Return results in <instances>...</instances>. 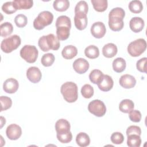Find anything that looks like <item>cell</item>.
<instances>
[{"instance_id": "cell-1", "label": "cell", "mask_w": 147, "mask_h": 147, "mask_svg": "<svg viewBox=\"0 0 147 147\" xmlns=\"http://www.w3.org/2000/svg\"><path fill=\"white\" fill-rule=\"evenodd\" d=\"M60 92L65 101L69 103L75 102L78 98V89L76 84L72 82H67L63 84Z\"/></svg>"}, {"instance_id": "cell-2", "label": "cell", "mask_w": 147, "mask_h": 147, "mask_svg": "<svg viewBox=\"0 0 147 147\" xmlns=\"http://www.w3.org/2000/svg\"><path fill=\"white\" fill-rule=\"evenodd\" d=\"M53 20V14L49 11L40 12L33 21V27L37 30L43 29L52 24Z\"/></svg>"}, {"instance_id": "cell-3", "label": "cell", "mask_w": 147, "mask_h": 147, "mask_svg": "<svg viewBox=\"0 0 147 147\" xmlns=\"http://www.w3.org/2000/svg\"><path fill=\"white\" fill-rule=\"evenodd\" d=\"M21 43V40L20 36L17 34H14L2 41L1 48L3 52L9 53L18 48Z\"/></svg>"}, {"instance_id": "cell-4", "label": "cell", "mask_w": 147, "mask_h": 147, "mask_svg": "<svg viewBox=\"0 0 147 147\" xmlns=\"http://www.w3.org/2000/svg\"><path fill=\"white\" fill-rule=\"evenodd\" d=\"M146 42L144 38H138L131 42L127 46V52L132 57H138L145 52Z\"/></svg>"}, {"instance_id": "cell-5", "label": "cell", "mask_w": 147, "mask_h": 147, "mask_svg": "<svg viewBox=\"0 0 147 147\" xmlns=\"http://www.w3.org/2000/svg\"><path fill=\"white\" fill-rule=\"evenodd\" d=\"M20 54L21 57L26 62L33 63L38 57V52L35 46L25 45L20 50Z\"/></svg>"}, {"instance_id": "cell-6", "label": "cell", "mask_w": 147, "mask_h": 147, "mask_svg": "<svg viewBox=\"0 0 147 147\" xmlns=\"http://www.w3.org/2000/svg\"><path fill=\"white\" fill-rule=\"evenodd\" d=\"M88 110L93 115L101 117L106 114V107L102 101L99 99H95L89 103Z\"/></svg>"}, {"instance_id": "cell-7", "label": "cell", "mask_w": 147, "mask_h": 147, "mask_svg": "<svg viewBox=\"0 0 147 147\" xmlns=\"http://www.w3.org/2000/svg\"><path fill=\"white\" fill-rule=\"evenodd\" d=\"M6 134L9 139L11 140H17L22 134V129L21 127L17 124H10L6 128Z\"/></svg>"}, {"instance_id": "cell-8", "label": "cell", "mask_w": 147, "mask_h": 147, "mask_svg": "<svg viewBox=\"0 0 147 147\" xmlns=\"http://www.w3.org/2000/svg\"><path fill=\"white\" fill-rule=\"evenodd\" d=\"M92 35L96 38H102L106 34V29L105 24L102 22L98 21L94 22L90 29Z\"/></svg>"}, {"instance_id": "cell-9", "label": "cell", "mask_w": 147, "mask_h": 147, "mask_svg": "<svg viewBox=\"0 0 147 147\" xmlns=\"http://www.w3.org/2000/svg\"><path fill=\"white\" fill-rule=\"evenodd\" d=\"M98 87L102 91L107 92L111 90L114 85V82L111 77L108 75H104L97 83Z\"/></svg>"}, {"instance_id": "cell-10", "label": "cell", "mask_w": 147, "mask_h": 147, "mask_svg": "<svg viewBox=\"0 0 147 147\" xmlns=\"http://www.w3.org/2000/svg\"><path fill=\"white\" fill-rule=\"evenodd\" d=\"M74 69L79 74H84L89 68L90 65L87 60L83 58H78L76 59L72 65Z\"/></svg>"}, {"instance_id": "cell-11", "label": "cell", "mask_w": 147, "mask_h": 147, "mask_svg": "<svg viewBox=\"0 0 147 147\" xmlns=\"http://www.w3.org/2000/svg\"><path fill=\"white\" fill-rule=\"evenodd\" d=\"M28 79L33 83L39 82L41 79L42 74L40 69L36 67H30L26 71Z\"/></svg>"}, {"instance_id": "cell-12", "label": "cell", "mask_w": 147, "mask_h": 147, "mask_svg": "<svg viewBox=\"0 0 147 147\" xmlns=\"http://www.w3.org/2000/svg\"><path fill=\"white\" fill-rule=\"evenodd\" d=\"M19 87L18 81L14 78H9L6 79L3 84V89L6 93H15Z\"/></svg>"}, {"instance_id": "cell-13", "label": "cell", "mask_w": 147, "mask_h": 147, "mask_svg": "<svg viewBox=\"0 0 147 147\" xmlns=\"http://www.w3.org/2000/svg\"><path fill=\"white\" fill-rule=\"evenodd\" d=\"M119 83L121 86L124 88L129 89L133 88L136 84L135 78L129 74H125L121 76L119 80Z\"/></svg>"}, {"instance_id": "cell-14", "label": "cell", "mask_w": 147, "mask_h": 147, "mask_svg": "<svg viewBox=\"0 0 147 147\" xmlns=\"http://www.w3.org/2000/svg\"><path fill=\"white\" fill-rule=\"evenodd\" d=\"M87 14L84 13H75L74 24L75 27L79 30L86 29L87 25Z\"/></svg>"}, {"instance_id": "cell-15", "label": "cell", "mask_w": 147, "mask_h": 147, "mask_svg": "<svg viewBox=\"0 0 147 147\" xmlns=\"http://www.w3.org/2000/svg\"><path fill=\"white\" fill-rule=\"evenodd\" d=\"M144 25L145 22L144 20L139 17L132 18L129 22L130 28L134 33H138L142 30Z\"/></svg>"}, {"instance_id": "cell-16", "label": "cell", "mask_w": 147, "mask_h": 147, "mask_svg": "<svg viewBox=\"0 0 147 147\" xmlns=\"http://www.w3.org/2000/svg\"><path fill=\"white\" fill-rule=\"evenodd\" d=\"M108 24L110 29L114 32L122 30L124 26L123 19L116 17H109Z\"/></svg>"}, {"instance_id": "cell-17", "label": "cell", "mask_w": 147, "mask_h": 147, "mask_svg": "<svg viewBox=\"0 0 147 147\" xmlns=\"http://www.w3.org/2000/svg\"><path fill=\"white\" fill-rule=\"evenodd\" d=\"M118 52V49L113 43H108L105 45L102 48L103 55L107 58H111L116 55Z\"/></svg>"}, {"instance_id": "cell-18", "label": "cell", "mask_w": 147, "mask_h": 147, "mask_svg": "<svg viewBox=\"0 0 147 147\" xmlns=\"http://www.w3.org/2000/svg\"><path fill=\"white\" fill-rule=\"evenodd\" d=\"M70 123L65 119H60L55 123V129L57 133H64L70 131Z\"/></svg>"}, {"instance_id": "cell-19", "label": "cell", "mask_w": 147, "mask_h": 147, "mask_svg": "<svg viewBox=\"0 0 147 147\" xmlns=\"http://www.w3.org/2000/svg\"><path fill=\"white\" fill-rule=\"evenodd\" d=\"M46 41L48 47L50 49L56 51L60 46V40L55 34L51 33L46 36Z\"/></svg>"}, {"instance_id": "cell-20", "label": "cell", "mask_w": 147, "mask_h": 147, "mask_svg": "<svg viewBox=\"0 0 147 147\" xmlns=\"http://www.w3.org/2000/svg\"><path fill=\"white\" fill-rule=\"evenodd\" d=\"M78 53L76 47L72 45L65 46L61 51L62 56L65 59H71L75 57Z\"/></svg>"}, {"instance_id": "cell-21", "label": "cell", "mask_w": 147, "mask_h": 147, "mask_svg": "<svg viewBox=\"0 0 147 147\" xmlns=\"http://www.w3.org/2000/svg\"><path fill=\"white\" fill-rule=\"evenodd\" d=\"M134 107V102L129 99L122 100L119 105V110L124 113H129Z\"/></svg>"}, {"instance_id": "cell-22", "label": "cell", "mask_w": 147, "mask_h": 147, "mask_svg": "<svg viewBox=\"0 0 147 147\" xmlns=\"http://www.w3.org/2000/svg\"><path fill=\"white\" fill-rule=\"evenodd\" d=\"M112 66L115 72L120 73L125 69L126 64L124 59L122 57H117L113 60Z\"/></svg>"}, {"instance_id": "cell-23", "label": "cell", "mask_w": 147, "mask_h": 147, "mask_svg": "<svg viewBox=\"0 0 147 147\" xmlns=\"http://www.w3.org/2000/svg\"><path fill=\"white\" fill-rule=\"evenodd\" d=\"M76 142L79 146L85 147L89 145L90 139L87 134L84 132H80L76 137Z\"/></svg>"}, {"instance_id": "cell-24", "label": "cell", "mask_w": 147, "mask_h": 147, "mask_svg": "<svg viewBox=\"0 0 147 147\" xmlns=\"http://www.w3.org/2000/svg\"><path fill=\"white\" fill-rule=\"evenodd\" d=\"M84 54L88 58L94 59L99 56V50L96 46L90 45L86 48L84 50Z\"/></svg>"}, {"instance_id": "cell-25", "label": "cell", "mask_w": 147, "mask_h": 147, "mask_svg": "<svg viewBox=\"0 0 147 147\" xmlns=\"http://www.w3.org/2000/svg\"><path fill=\"white\" fill-rule=\"evenodd\" d=\"M70 29L67 26H59L56 28V34L59 40H65L70 35Z\"/></svg>"}, {"instance_id": "cell-26", "label": "cell", "mask_w": 147, "mask_h": 147, "mask_svg": "<svg viewBox=\"0 0 147 147\" xmlns=\"http://www.w3.org/2000/svg\"><path fill=\"white\" fill-rule=\"evenodd\" d=\"M94 9L98 12H103L106 10L108 6L107 0H91Z\"/></svg>"}, {"instance_id": "cell-27", "label": "cell", "mask_w": 147, "mask_h": 147, "mask_svg": "<svg viewBox=\"0 0 147 147\" xmlns=\"http://www.w3.org/2000/svg\"><path fill=\"white\" fill-rule=\"evenodd\" d=\"M53 6L56 11H64L69 7V2L68 0H56L53 2Z\"/></svg>"}, {"instance_id": "cell-28", "label": "cell", "mask_w": 147, "mask_h": 147, "mask_svg": "<svg viewBox=\"0 0 147 147\" xmlns=\"http://www.w3.org/2000/svg\"><path fill=\"white\" fill-rule=\"evenodd\" d=\"M141 144L140 136L137 134H131L127 136V145L130 147H140Z\"/></svg>"}, {"instance_id": "cell-29", "label": "cell", "mask_w": 147, "mask_h": 147, "mask_svg": "<svg viewBox=\"0 0 147 147\" xmlns=\"http://www.w3.org/2000/svg\"><path fill=\"white\" fill-rule=\"evenodd\" d=\"M1 36L2 37H6L10 35L13 31V26L10 22H5L0 25Z\"/></svg>"}, {"instance_id": "cell-30", "label": "cell", "mask_w": 147, "mask_h": 147, "mask_svg": "<svg viewBox=\"0 0 147 147\" xmlns=\"http://www.w3.org/2000/svg\"><path fill=\"white\" fill-rule=\"evenodd\" d=\"M129 9L131 12L137 14L142 11L143 5L140 1L133 0L130 1L129 3Z\"/></svg>"}, {"instance_id": "cell-31", "label": "cell", "mask_w": 147, "mask_h": 147, "mask_svg": "<svg viewBox=\"0 0 147 147\" xmlns=\"http://www.w3.org/2000/svg\"><path fill=\"white\" fill-rule=\"evenodd\" d=\"M13 2L18 10L29 9L33 5V1L32 0H14Z\"/></svg>"}, {"instance_id": "cell-32", "label": "cell", "mask_w": 147, "mask_h": 147, "mask_svg": "<svg viewBox=\"0 0 147 147\" xmlns=\"http://www.w3.org/2000/svg\"><path fill=\"white\" fill-rule=\"evenodd\" d=\"M59 26H67L71 28V21L70 18L66 16H59L56 21V28Z\"/></svg>"}, {"instance_id": "cell-33", "label": "cell", "mask_w": 147, "mask_h": 147, "mask_svg": "<svg viewBox=\"0 0 147 147\" xmlns=\"http://www.w3.org/2000/svg\"><path fill=\"white\" fill-rule=\"evenodd\" d=\"M2 10L7 14H11L15 13L18 9L13 1L6 2L2 6Z\"/></svg>"}, {"instance_id": "cell-34", "label": "cell", "mask_w": 147, "mask_h": 147, "mask_svg": "<svg viewBox=\"0 0 147 147\" xmlns=\"http://www.w3.org/2000/svg\"><path fill=\"white\" fill-rule=\"evenodd\" d=\"M55 56L52 53L44 54L41 59V63L44 67L51 66L55 61Z\"/></svg>"}, {"instance_id": "cell-35", "label": "cell", "mask_w": 147, "mask_h": 147, "mask_svg": "<svg viewBox=\"0 0 147 147\" xmlns=\"http://www.w3.org/2000/svg\"><path fill=\"white\" fill-rule=\"evenodd\" d=\"M88 10V4L85 1H80L78 2L75 7V13H84L87 14Z\"/></svg>"}, {"instance_id": "cell-36", "label": "cell", "mask_w": 147, "mask_h": 147, "mask_svg": "<svg viewBox=\"0 0 147 147\" xmlns=\"http://www.w3.org/2000/svg\"><path fill=\"white\" fill-rule=\"evenodd\" d=\"M94 88L89 84H84L81 88V94L84 98L89 99L94 95Z\"/></svg>"}, {"instance_id": "cell-37", "label": "cell", "mask_w": 147, "mask_h": 147, "mask_svg": "<svg viewBox=\"0 0 147 147\" xmlns=\"http://www.w3.org/2000/svg\"><path fill=\"white\" fill-rule=\"evenodd\" d=\"M103 75V72L99 69H93L89 75L90 80L94 84H97Z\"/></svg>"}, {"instance_id": "cell-38", "label": "cell", "mask_w": 147, "mask_h": 147, "mask_svg": "<svg viewBox=\"0 0 147 147\" xmlns=\"http://www.w3.org/2000/svg\"><path fill=\"white\" fill-rule=\"evenodd\" d=\"M56 136L57 140L63 144L69 143L72 140V134L70 131L64 133H57Z\"/></svg>"}, {"instance_id": "cell-39", "label": "cell", "mask_w": 147, "mask_h": 147, "mask_svg": "<svg viewBox=\"0 0 147 147\" xmlns=\"http://www.w3.org/2000/svg\"><path fill=\"white\" fill-rule=\"evenodd\" d=\"M14 22L17 27L24 28L28 23V18L24 14H19L16 16L14 18Z\"/></svg>"}, {"instance_id": "cell-40", "label": "cell", "mask_w": 147, "mask_h": 147, "mask_svg": "<svg viewBox=\"0 0 147 147\" xmlns=\"http://www.w3.org/2000/svg\"><path fill=\"white\" fill-rule=\"evenodd\" d=\"M1 101V111L6 110L10 109L12 105V100L10 98L6 96H1L0 97Z\"/></svg>"}, {"instance_id": "cell-41", "label": "cell", "mask_w": 147, "mask_h": 147, "mask_svg": "<svg viewBox=\"0 0 147 147\" xmlns=\"http://www.w3.org/2000/svg\"><path fill=\"white\" fill-rule=\"evenodd\" d=\"M125 16V10L119 7H117L115 8H113L111 10L109 14V17H119L122 19H123Z\"/></svg>"}, {"instance_id": "cell-42", "label": "cell", "mask_w": 147, "mask_h": 147, "mask_svg": "<svg viewBox=\"0 0 147 147\" xmlns=\"http://www.w3.org/2000/svg\"><path fill=\"white\" fill-rule=\"evenodd\" d=\"M110 139L113 144L119 145L123 142L124 137L120 132H114L111 134Z\"/></svg>"}, {"instance_id": "cell-43", "label": "cell", "mask_w": 147, "mask_h": 147, "mask_svg": "<svg viewBox=\"0 0 147 147\" xmlns=\"http://www.w3.org/2000/svg\"><path fill=\"white\" fill-rule=\"evenodd\" d=\"M141 113L137 110H132L129 113V117L133 122H139L141 119Z\"/></svg>"}, {"instance_id": "cell-44", "label": "cell", "mask_w": 147, "mask_h": 147, "mask_svg": "<svg viewBox=\"0 0 147 147\" xmlns=\"http://www.w3.org/2000/svg\"><path fill=\"white\" fill-rule=\"evenodd\" d=\"M147 61L146 57H143L137 61L136 63V67L137 70H138L141 72L146 73V63Z\"/></svg>"}, {"instance_id": "cell-45", "label": "cell", "mask_w": 147, "mask_h": 147, "mask_svg": "<svg viewBox=\"0 0 147 147\" xmlns=\"http://www.w3.org/2000/svg\"><path fill=\"white\" fill-rule=\"evenodd\" d=\"M126 133L127 136L131 134H137L140 136L141 134V128L138 126L131 125L127 127Z\"/></svg>"}, {"instance_id": "cell-46", "label": "cell", "mask_w": 147, "mask_h": 147, "mask_svg": "<svg viewBox=\"0 0 147 147\" xmlns=\"http://www.w3.org/2000/svg\"><path fill=\"white\" fill-rule=\"evenodd\" d=\"M38 44L40 48L43 52H48L50 50L49 47L47 45L46 41V36H42L41 37L38 41Z\"/></svg>"}, {"instance_id": "cell-47", "label": "cell", "mask_w": 147, "mask_h": 147, "mask_svg": "<svg viewBox=\"0 0 147 147\" xmlns=\"http://www.w3.org/2000/svg\"><path fill=\"white\" fill-rule=\"evenodd\" d=\"M0 118H1V128H2V127H3V125L5 124V123H6V119H5V118L3 117H2V116H1Z\"/></svg>"}]
</instances>
